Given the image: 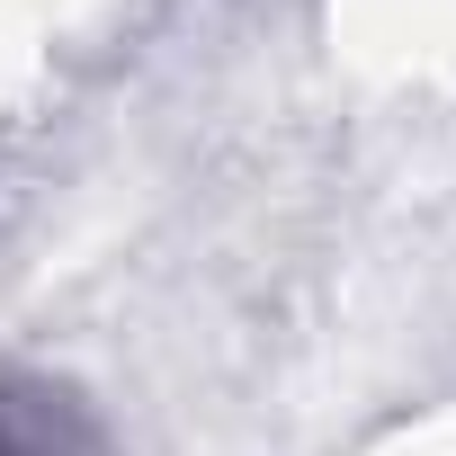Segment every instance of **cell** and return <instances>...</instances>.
Returning a JSON list of instances; mask_svg holds the SVG:
<instances>
[{
	"label": "cell",
	"mask_w": 456,
	"mask_h": 456,
	"mask_svg": "<svg viewBox=\"0 0 456 456\" xmlns=\"http://www.w3.org/2000/svg\"><path fill=\"white\" fill-rule=\"evenodd\" d=\"M0 456H117L99 403L63 376H0Z\"/></svg>",
	"instance_id": "1"
}]
</instances>
